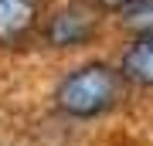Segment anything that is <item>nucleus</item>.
<instances>
[{
	"mask_svg": "<svg viewBox=\"0 0 153 146\" xmlns=\"http://www.w3.org/2000/svg\"><path fill=\"white\" fill-rule=\"evenodd\" d=\"M123 82L126 75L109 65H85L61 78L55 102L61 112L75 116V119H92V116L109 112L123 99Z\"/></svg>",
	"mask_w": 153,
	"mask_h": 146,
	"instance_id": "obj_1",
	"label": "nucleus"
},
{
	"mask_svg": "<svg viewBox=\"0 0 153 146\" xmlns=\"http://www.w3.org/2000/svg\"><path fill=\"white\" fill-rule=\"evenodd\" d=\"M95 27H99V14L92 7L68 4L48 21V31L44 34H48V41L55 48H78V44H85L95 34Z\"/></svg>",
	"mask_w": 153,
	"mask_h": 146,
	"instance_id": "obj_2",
	"label": "nucleus"
},
{
	"mask_svg": "<svg viewBox=\"0 0 153 146\" xmlns=\"http://www.w3.org/2000/svg\"><path fill=\"white\" fill-rule=\"evenodd\" d=\"M119 71H123L129 82H136V85L153 88V34H143L136 44L126 48Z\"/></svg>",
	"mask_w": 153,
	"mask_h": 146,
	"instance_id": "obj_4",
	"label": "nucleus"
},
{
	"mask_svg": "<svg viewBox=\"0 0 153 146\" xmlns=\"http://www.w3.org/2000/svg\"><path fill=\"white\" fill-rule=\"evenodd\" d=\"M38 27V0H0V48H14Z\"/></svg>",
	"mask_w": 153,
	"mask_h": 146,
	"instance_id": "obj_3",
	"label": "nucleus"
},
{
	"mask_svg": "<svg viewBox=\"0 0 153 146\" xmlns=\"http://www.w3.org/2000/svg\"><path fill=\"white\" fill-rule=\"evenodd\" d=\"M102 7H109V10H136V7L150 4V0H99Z\"/></svg>",
	"mask_w": 153,
	"mask_h": 146,
	"instance_id": "obj_5",
	"label": "nucleus"
}]
</instances>
